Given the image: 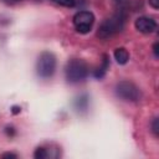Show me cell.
Wrapping results in <instances>:
<instances>
[{"label":"cell","mask_w":159,"mask_h":159,"mask_svg":"<svg viewBox=\"0 0 159 159\" xmlns=\"http://www.w3.org/2000/svg\"><path fill=\"white\" fill-rule=\"evenodd\" d=\"M56 70V57L50 51L40 53L36 61V72L42 78H50Z\"/></svg>","instance_id":"obj_3"},{"label":"cell","mask_w":159,"mask_h":159,"mask_svg":"<svg viewBox=\"0 0 159 159\" xmlns=\"http://www.w3.org/2000/svg\"><path fill=\"white\" fill-rule=\"evenodd\" d=\"M20 111H21V108H20V107H16V106H15V107H12V113H14V114L20 113Z\"/></svg>","instance_id":"obj_16"},{"label":"cell","mask_w":159,"mask_h":159,"mask_svg":"<svg viewBox=\"0 0 159 159\" xmlns=\"http://www.w3.org/2000/svg\"><path fill=\"white\" fill-rule=\"evenodd\" d=\"M108 68H109V58H108L107 55H103V60H102L101 66L94 71V77L96 78H102L106 75Z\"/></svg>","instance_id":"obj_8"},{"label":"cell","mask_w":159,"mask_h":159,"mask_svg":"<svg viewBox=\"0 0 159 159\" xmlns=\"http://www.w3.org/2000/svg\"><path fill=\"white\" fill-rule=\"evenodd\" d=\"M52 1L56 2V4H58V5L66 6V7H72L76 4V0H52Z\"/></svg>","instance_id":"obj_11"},{"label":"cell","mask_w":159,"mask_h":159,"mask_svg":"<svg viewBox=\"0 0 159 159\" xmlns=\"http://www.w3.org/2000/svg\"><path fill=\"white\" fill-rule=\"evenodd\" d=\"M75 108L78 112L87 111V108H88V97H87V94H82L78 98H76V101H75Z\"/></svg>","instance_id":"obj_9"},{"label":"cell","mask_w":159,"mask_h":159,"mask_svg":"<svg viewBox=\"0 0 159 159\" xmlns=\"http://www.w3.org/2000/svg\"><path fill=\"white\" fill-rule=\"evenodd\" d=\"M94 22V15L91 11L81 10L75 14L73 16V25L77 32L80 34H87L91 31Z\"/></svg>","instance_id":"obj_5"},{"label":"cell","mask_w":159,"mask_h":159,"mask_svg":"<svg viewBox=\"0 0 159 159\" xmlns=\"http://www.w3.org/2000/svg\"><path fill=\"white\" fill-rule=\"evenodd\" d=\"M116 94L128 102H137L140 98V89L130 81H120L116 84Z\"/></svg>","instance_id":"obj_4"},{"label":"cell","mask_w":159,"mask_h":159,"mask_svg":"<svg viewBox=\"0 0 159 159\" xmlns=\"http://www.w3.org/2000/svg\"><path fill=\"white\" fill-rule=\"evenodd\" d=\"M125 17H127V14L123 9L116 11L111 17L106 19L99 25L97 36L102 40H107V39H111L112 36L117 35L118 32H120L123 30L124 24H125Z\"/></svg>","instance_id":"obj_1"},{"label":"cell","mask_w":159,"mask_h":159,"mask_svg":"<svg viewBox=\"0 0 159 159\" xmlns=\"http://www.w3.org/2000/svg\"><path fill=\"white\" fill-rule=\"evenodd\" d=\"M6 1H11L12 2V1H19V0H6Z\"/></svg>","instance_id":"obj_17"},{"label":"cell","mask_w":159,"mask_h":159,"mask_svg":"<svg viewBox=\"0 0 159 159\" xmlns=\"http://www.w3.org/2000/svg\"><path fill=\"white\" fill-rule=\"evenodd\" d=\"M149 5L154 9H158L159 7V0H149Z\"/></svg>","instance_id":"obj_14"},{"label":"cell","mask_w":159,"mask_h":159,"mask_svg":"<svg viewBox=\"0 0 159 159\" xmlns=\"http://www.w3.org/2000/svg\"><path fill=\"white\" fill-rule=\"evenodd\" d=\"M153 52H154L155 57H159V53H158V42L154 43V46H153Z\"/></svg>","instance_id":"obj_15"},{"label":"cell","mask_w":159,"mask_h":159,"mask_svg":"<svg viewBox=\"0 0 159 159\" xmlns=\"http://www.w3.org/2000/svg\"><path fill=\"white\" fill-rule=\"evenodd\" d=\"M114 58L119 65H125L129 60V53L124 47H118L114 50Z\"/></svg>","instance_id":"obj_7"},{"label":"cell","mask_w":159,"mask_h":159,"mask_svg":"<svg viewBox=\"0 0 159 159\" xmlns=\"http://www.w3.org/2000/svg\"><path fill=\"white\" fill-rule=\"evenodd\" d=\"M1 158H12V159H16L17 155L14 154V153H4V154L1 155Z\"/></svg>","instance_id":"obj_13"},{"label":"cell","mask_w":159,"mask_h":159,"mask_svg":"<svg viewBox=\"0 0 159 159\" xmlns=\"http://www.w3.org/2000/svg\"><path fill=\"white\" fill-rule=\"evenodd\" d=\"M152 130H153V133L155 135H158V133H159V122H158V118H155L153 120V123H152Z\"/></svg>","instance_id":"obj_12"},{"label":"cell","mask_w":159,"mask_h":159,"mask_svg":"<svg viewBox=\"0 0 159 159\" xmlns=\"http://www.w3.org/2000/svg\"><path fill=\"white\" fill-rule=\"evenodd\" d=\"M34 157H35L36 159H46V158L48 157V152H47V149H45V148H42V147H39V148L35 150Z\"/></svg>","instance_id":"obj_10"},{"label":"cell","mask_w":159,"mask_h":159,"mask_svg":"<svg viewBox=\"0 0 159 159\" xmlns=\"http://www.w3.org/2000/svg\"><path fill=\"white\" fill-rule=\"evenodd\" d=\"M135 29L142 34H152L157 29V22L152 17L140 16L135 20Z\"/></svg>","instance_id":"obj_6"},{"label":"cell","mask_w":159,"mask_h":159,"mask_svg":"<svg viewBox=\"0 0 159 159\" xmlns=\"http://www.w3.org/2000/svg\"><path fill=\"white\" fill-rule=\"evenodd\" d=\"M65 75H66V80L70 83L82 82L88 76V66L83 60L72 58L66 65Z\"/></svg>","instance_id":"obj_2"}]
</instances>
